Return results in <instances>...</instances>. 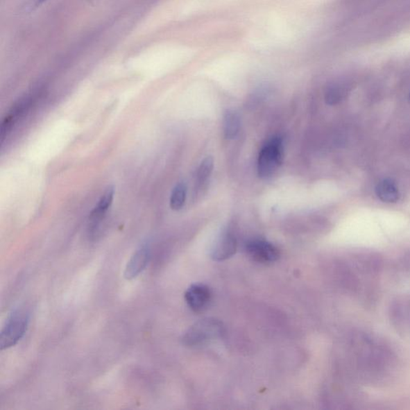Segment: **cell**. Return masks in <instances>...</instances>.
I'll list each match as a JSON object with an SVG mask.
<instances>
[{
	"label": "cell",
	"mask_w": 410,
	"mask_h": 410,
	"mask_svg": "<svg viewBox=\"0 0 410 410\" xmlns=\"http://www.w3.org/2000/svg\"><path fill=\"white\" fill-rule=\"evenodd\" d=\"M347 370L356 385H384L395 376L396 352L379 337L356 330L346 341Z\"/></svg>",
	"instance_id": "6da1fadb"
},
{
	"label": "cell",
	"mask_w": 410,
	"mask_h": 410,
	"mask_svg": "<svg viewBox=\"0 0 410 410\" xmlns=\"http://www.w3.org/2000/svg\"><path fill=\"white\" fill-rule=\"evenodd\" d=\"M283 162V145L281 138L274 137L264 145L259 154L257 171L259 178H271Z\"/></svg>",
	"instance_id": "7a4b0ae2"
},
{
	"label": "cell",
	"mask_w": 410,
	"mask_h": 410,
	"mask_svg": "<svg viewBox=\"0 0 410 410\" xmlns=\"http://www.w3.org/2000/svg\"><path fill=\"white\" fill-rule=\"evenodd\" d=\"M28 323L29 316L26 311H14L0 334V349L7 350L17 345L27 332Z\"/></svg>",
	"instance_id": "3957f363"
},
{
	"label": "cell",
	"mask_w": 410,
	"mask_h": 410,
	"mask_svg": "<svg viewBox=\"0 0 410 410\" xmlns=\"http://www.w3.org/2000/svg\"><path fill=\"white\" fill-rule=\"evenodd\" d=\"M222 329L221 323L216 320H201L187 331L183 337L184 344L189 347L203 345L219 336Z\"/></svg>",
	"instance_id": "277c9868"
},
{
	"label": "cell",
	"mask_w": 410,
	"mask_h": 410,
	"mask_svg": "<svg viewBox=\"0 0 410 410\" xmlns=\"http://www.w3.org/2000/svg\"><path fill=\"white\" fill-rule=\"evenodd\" d=\"M249 257L257 262L273 263L280 257L278 248L273 244L263 240L249 241L246 246Z\"/></svg>",
	"instance_id": "5b68a950"
},
{
	"label": "cell",
	"mask_w": 410,
	"mask_h": 410,
	"mask_svg": "<svg viewBox=\"0 0 410 410\" xmlns=\"http://www.w3.org/2000/svg\"><path fill=\"white\" fill-rule=\"evenodd\" d=\"M150 258H151V249L147 244H145L139 247L129 259L124 270V277L129 281L137 277L147 267Z\"/></svg>",
	"instance_id": "8992f818"
},
{
	"label": "cell",
	"mask_w": 410,
	"mask_h": 410,
	"mask_svg": "<svg viewBox=\"0 0 410 410\" xmlns=\"http://www.w3.org/2000/svg\"><path fill=\"white\" fill-rule=\"evenodd\" d=\"M212 298L210 289L205 284H194L187 290L185 300L196 313L202 312L209 305Z\"/></svg>",
	"instance_id": "52a82bcc"
},
{
	"label": "cell",
	"mask_w": 410,
	"mask_h": 410,
	"mask_svg": "<svg viewBox=\"0 0 410 410\" xmlns=\"http://www.w3.org/2000/svg\"><path fill=\"white\" fill-rule=\"evenodd\" d=\"M237 250V240L230 232H224L216 239L211 249V256L216 261L231 257Z\"/></svg>",
	"instance_id": "ba28073f"
},
{
	"label": "cell",
	"mask_w": 410,
	"mask_h": 410,
	"mask_svg": "<svg viewBox=\"0 0 410 410\" xmlns=\"http://www.w3.org/2000/svg\"><path fill=\"white\" fill-rule=\"evenodd\" d=\"M391 316L400 330L410 332V297L398 299L393 304Z\"/></svg>",
	"instance_id": "9c48e42d"
},
{
	"label": "cell",
	"mask_w": 410,
	"mask_h": 410,
	"mask_svg": "<svg viewBox=\"0 0 410 410\" xmlns=\"http://www.w3.org/2000/svg\"><path fill=\"white\" fill-rule=\"evenodd\" d=\"M114 194H115V189L113 186H109L105 190V193L101 196L100 200H99L97 205L94 207L90 214V220L94 227L99 224L102 219L103 216L106 214V212L111 207L114 199Z\"/></svg>",
	"instance_id": "30bf717a"
},
{
	"label": "cell",
	"mask_w": 410,
	"mask_h": 410,
	"mask_svg": "<svg viewBox=\"0 0 410 410\" xmlns=\"http://www.w3.org/2000/svg\"><path fill=\"white\" fill-rule=\"evenodd\" d=\"M378 198L386 203H396L399 199V191L395 183L391 179H384L376 186Z\"/></svg>",
	"instance_id": "8fae6325"
},
{
	"label": "cell",
	"mask_w": 410,
	"mask_h": 410,
	"mask_svg": "<svg viewBox=\"0 0 410 410\" xmlns=\"http://www.w3.org/2000/svg\"><path fill=\"white\" fill-rule=\"evenodd\" d=\"M241 119L238 114L228 111L224 117V134L226 139H234L240 131Z\"/></svg>",
	"instance_id": "7c38bea8"
},
{
	"label": "cell",
	"mask_w": 410,
	"mask_h": 410,
	"mask_svg": "<svg viewBox=\"0 0 410 410\" xmlns=\"http://www.w3.org/2000/svg\"><path fill=\"white\" fill-rule=\"evenodd\" d=\"M187 187L184 183H179L173 190L170 198V207L174 211H179L184 207L186 200Z\"/></svg>",
	"instance_id": "4fadbf2b"
},
{
	"label": "cell",
	"mask_w": 410,
	"mask_h": 410,
	"mask_svg": "<svg viewBox=\"0 0 410 410\" xmlns=\"http://www.w3.org/2000/svg\"><path fill=\"white\" fill-rule=\"evenodd\" d=\"M214 167V160L212 157H207L199 166L198 172H197V179L199 183L203 184L209 179Z\"/></svg>",
	"instance_id": "5bb4252c"
},
{
	"label": "cell",
	"mask_w": 410,
	"mask_h": 410,
	"mask_svg": "<svg viewBox=\"0 0 410 410\" xmlns=\"http://www.w3.org/2000/svg\"><path fill=\"white\" fill-rule=\"evenodd\" d=\"M409 100H410V96H409Z\"/></svg>",
	"instance_id": "9a60e30c"
}]
</instances>
